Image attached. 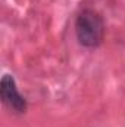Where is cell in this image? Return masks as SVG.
I'll use <instances>...</instances> for the list:
<instances>
[{"mask_svg":"<svg viewBox=\"0 0 125 127\" xmlns=\"http://www.w3.org/2000/svg\"><path fill=\"white\" fill-rule=\"evenodd\" d=\"M0 96L1 100L6 106H9L10 109H13L15 112H25L27 109V102L24 99V96L19 93L15 78L10 74H4L1 77L0 81Z\"/></svg>","mask_w":125,"mask_h":127,"instance_id":"obj_2","label":"cell"},{"mask_svg":"<svg viewBox=\"0 0 125 127\" xmlns=\"http://www.w3.org/2000/svg\"><path fill=\"white\" fill-rule=\"evenodd\" d=\"M103 21L94 10L85 9L78 15L75 32L80 44L85 47H97L103 40Z\"/></svg>","mask_w":125,"mask_h":127,"instance_id":"obj_1","label":"cell"}]
</instances>
